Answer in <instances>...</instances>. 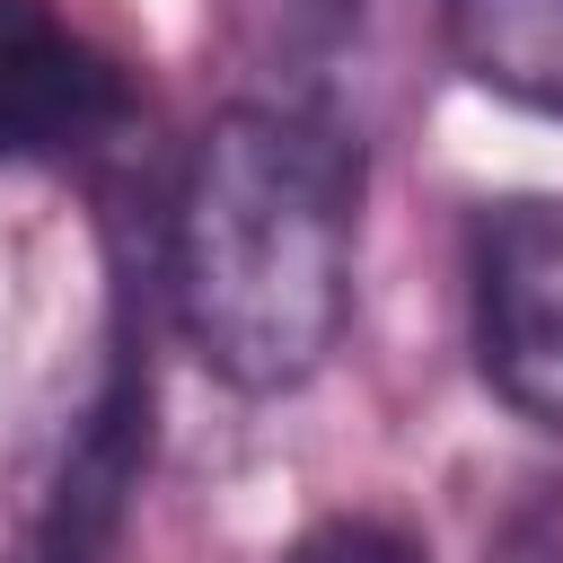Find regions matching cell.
I'll list each match as a JSON object with an SVG mask.
<instances>
[{
	"instance_id": "5b68a950",
	"label": "cell",
	"mask_w": 563,
	"mask_h": 563,
	"mask_svg": "<svg viewBox=\"0 0 563 563\" xmlns=\"http://www.w3.org/2000/svg\"><path fill=\"white\" fill-rule=\"evenodd\" d=\"M449 53L475 88L563 114V0H449Z\"/></svg>"
},
{
	"instance_id": "7a4b0ae2",
	"label": "cell",
	"mask_w": 563,
	"mask_h": 563,
	"mask_svg": "<svg viewBox=\"0 0 563 563\" xmlns=\"http://www.w3.org/2000/svg\"><path fill=\"white\" fill-rule=\"evenodd\" d=\"M475 378L537 431H563V194H510L466 246Z\"/></svg>"
},
{
	"instance_id": "277c9868",
	"label": "cell",
	"mask_w": 563,
	"mask_h": 563,
	"mask_svg": "<svg viewBox=\"0 0 563 563\" xmlns=\"http://www.w3.org/2000/svg\"><path fill=\"white\" fill-rule=\"evenodd\" d=\"M141 457H150V361L114 325L106 369H97L79 422L53 449V466H44V484H35L26 519H18V554L9 563H106L114 537H123Z\"/></svg>"
},
{
	"instance_id": "8992f818",
	"label": "cell",
	"mask_w": 563,
	"mask_h": 563,
	"mask_svg": "<svg viewBox=\"0 0 563 563\" xmlns=\"http://www.w3.org/2000/svg\"><path fill=\"white\" fill-rule=\"evenodd\" d=\"M273 563H431L422 528H405L396 510H325L317 528H299Z\"/></svg>"
},
{
	"instance_id": "3957f363",
	"label": "cell",
	"mask_w": 563,
	"mask_h": 563,
	"mask_svg": "<svg viewBox=\"0 0 563 563\" xmlns=\"http://www.w3.org/2000/svg\"><path fill=\"white\" fill-rule=\"evenodd\" d=\"M141 114L132 62L70 0H0V167H79Z\"/></svg>"
},
{
	"instance_id": "6da1fadb",
	"label": "cell",
	"mask_w": 563,
	"mask_h": 563,
	"mask_svg": "<svg viewBox=\"0 0 563 563\" xmlns=\"http://www.w3.org/2000/svg\"><path fill=\"white\" fill-rule=\"evenodd\" d=\"M361 141L282 97L220 106L167 185L158 273L185 352L238 396L308 387L352 325Z\"/></svg>"
}]
</instances>
